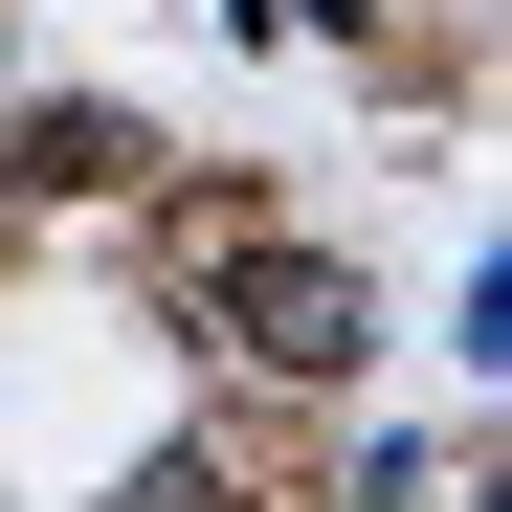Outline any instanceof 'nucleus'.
Masks as SVG:
<instances>
[{"instance_id": "f257e3e1", "label": "nucleus", "mask_w": 512, "mask_h": 512, "mask_svg": "<svg viewBox=\"0 0 512 512\" xmlns=\"http://www.w3.org/2000/svg\"><path fill=\"white\" fill-rule=\"evenodd\" d=\"M223 334H245V357H290V379H357V334H379V290L357 268H312V245H223Z\"/></svg>"}, {"instance_id": "f03ea898", "label": "nucleus", "mask_w": 512, "mask_h": 512, "mask_svg": "<svg viewBox=\"0 0 512 512\" xmlns=\"http://www.w3.org/2000/svg\"><path fill=\"white\" fill-rule=\"evenodd\" d=\"M112 156H134L112 112H23V134H0V179H45V201H90V179H112Z\"/></svg>"}]
</instances>
